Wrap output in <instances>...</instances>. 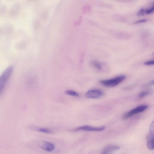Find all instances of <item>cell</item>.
<instances>
[{
	"label": "cell",
	"mask_w": 154,
	"mask_h": 154,
	"mask_svg": "<svg viewBox=\"0 0 154 154\" xmlns=\"http://www.w3.org/2000/svg\"><path fill=\"white\" fill-rule=\"evenodd\" d=\"M91 64L97 69L101 70L102 69L101 64L96 60H92L90 62Z\"/></svg>",
	"instance_id": "9c48e42d"
},
{
	"label": "cell",
	"mask_w": 154,
	"mask_h": 154,
	"mask_svg": "<svg viewBox=\"0 0 154 154\" xmlns=\"http://www.w3.org/2000/svg\"><path fill=\"white\" fill-rule=\"evenodd\" d=\"M148 108L146 105H141L125 113L122 116L124 119H127L136 114L142 112Z\"/></svg>",
	"instance_id": "3957f363"
},
{
	"label": "cell",
	"mask_w": 154,
	"mask_h": 154,
	"mask_svg": "<svg viewBox=\"0 0 154 154\" xmlns=\"http://www.w3.org/2000/svg\"><path fill=\"white\" fill-rule=\"evenodd\" d=\"M149 133L154 135V120L152 122L150 126Z\"/></svg>",
	"instance_id": "2e32d148"
},
{
	"label": "cell",
	"mask_w": 154,
	"mask_h": 154,
	"mask_svg": "<svg viewBox=\"0 0 154 154\" xmlns=\"http://www.w3.org/2000/svg\"><path fill=\"white\" fill-rule=\"evenodd\" d=\"M147 20L146 19H143L137 21H136L134 22L133 23L135 24H137L139 23H143L145 22H146L147 21Z\"/></svg>",
	"instance_id": "ac0fdd59"
},
{
	"label": "cell",
	"mask_w": 154,
	"mask_h": 154,
	"mask_svg": "<svg viewBox=\"0 0 154 154\" xmlns=\"http://www.w3.org/2000/svg\"><path fill=\"white\" fill-rule=\"evenodd\" d=\"M104 126L99 127H94L89 125H85L80 126L74 128L72 130L74 131H102L105 129Z\"/></svg>",
	"instance_id": "277c9868"
},
{
	"label": "cell",
	"mask_w": 154,
	"mask_h": 154,
	"mask_svg": "<svg viewBox=\"0 0 154 154\" xmlns=\"http://www.w3.org/2000/svg\"><path fill=\"white\" fill-rule=\"evenodd\" d=\"M144 64L147 66L154 65V60L146 61L144 62Z\"/></svg>",
	"instance_id": "e0dca14e"
},
{
	"label": "cell",
	"mask_w": 154,
	"mask_h": 154,
	"mask_svg": "<svg viewBox=\"0 0 154 154\" xmlns=\"http://www.w3.org/2000/svg\"><path fill=\"white\" fill-rule=\"evenodd\" d=\"M151 92L149 91H145L140 93L138 95V97L139 98H143L146 96L150 94Z\"/></svg>",
	"instance_id": "4fadbf2b"
},
{
	"label": "cell",
	"mask_w": 154,
	"mask_h": 154,
	"mask_svg": "<svg viewBox=\"0 0 154 154\" xmlns=\"http://www.w3.org/2000/svg\"><path fill=\"white\" fill-rule=\"evenodd\" d=\"M37 130L39 132L46 133H51L52 132L50 129L45 128H39L37 129Z\"/></svg>",
	"instance_id": "5bb4252c"
},
{
	"label": "cell",
	"mask_w": 154,
	"mask_h": 154,
	"mask_svg": "<svg viewBox=\"0 0 154 154\" xmlns=\"http://www.w3.org/2000/svg\"><path fill=\"white\" fill-rule=\"evenodd\" d=\"M65 93L67 94L74 96H78L79 94L75 91L72 90H67L66 91Z\"/></svg>",
	"instance_id": "9a60e30c"
},
{
	"label": "cell",
	"mask_w": 154,
	"mask_h": 154,
	"mask_svg": "<svg viewBox=\"0 0 154 154\" xmlns=\"http://www.w3.org/2000/svg\"><path fill=\"white\" fill-rule=\"evenodd\" d=\"M154 12V2L149 8L145 9L144 8V15L150 14Z\"/></svg>",
	"instance_id": "8fae6325"
},
{
	"label": "cell",
	"mask_w": 154,
	"mask_h": 154,
	"mask_svg": "<svg viewBox=\"0 0 154 154\" xmlns=\"http://www.w3.org/2000/svg\"><path fill=\"white\" fill-rule=\"evenodd\" d=\"M112 19L115 21L118 22H122L124 20V18L121 16L117 14H114L112 15Z\"/></svg>",
	"instance_id": "30bf717a"
},
{
	"label": "cell",
	"mask_w": 154,
	"mask_h": 154,
	"mask_svg": "<svg viewBox=\"0 0 154 154\" xmlns=\"http://www.w3.org/2000/svg\"><path fill=\"white\" fill-rule=\"evenodd\" d=\"M120 149V147L117 145L109 144L107 145L102 149L101 154H109Z\"/></svg>",
	"instance_id": "52a82bcc"
},
{
	"label": "cell",
	"mask_w": 154,
	"mask_h": 154,
	"mask_svg": "<svg viewBox=\"0 0 154 154\" xmlns=\"http://www.w3.org/2000/svg\"><path fill=\"white\" fill-rule=\"evenodd\" d=\"M103 94L102 91L98 89L91 90L85 94L86 97L89 98H96L101 97Z\"/></svg>",
	"instance_id": "5b68a950"
},
{
	"label": "cell",
	"mask_w": 154,
	"mask_h": 154,
	"mask_svg": "<svg viewBox=\"0 0 154 154\" xmlns=\"http://www.w3.org/2000/svg\"><path fill=\"white\" fill-rule=\"evenodd\" d=\"M13 67L10 66L4 71L0 78V91L1 94L13 71Z\"/></svg>",
	"instance_id": "6da1fadb"
},
{
	"label": "cell",
	"mask_w": 154,
	"mask_h": 154,
	"mask_svg": "<svg viewBox=\"0 0 154 154\" xmlns=\"http://www.w3.org/2000/svg\"><path fill=\"white\" fill-rule=\"evenodd\" d=\"M125 79V75H120L111 79L101 80L100 82L105 86L108 87H113L122 82Z\"/></svg>",
	"instance_id": "7a4b0ae2"
},
{
	"label": "cell",
	"mask_w": 154,
	"mask_h": 154,
	"mask_svg": "<svg viewBox=\"0 0 154 154\" xmlns=\"http://www.w3.org/2000/svg\"><path fill=\"white\" fill-rule=\"evenodd\" d=\"M91 9L90 5H85L82 8V10L83 13H86L89 12Z\"/></svg>",
	"instance_id": "7c38bea8"
},
{
	"label": "cell",
	"mask_w": 154,
	"mask_h": 154,
	"mask_svg": "<svg viewBox=\"0 0 154 154\" xmlns=\"http://www.w3.org/2000/svg\"><path fill=\"white\" fill-rule=\"evenodd\" d=\"M39 146L42 149L48 152H52L55 149V146L53 143L46 141L42 142L39 144Z\"/></svg>",
	"instance_id": "8992f818"
},
{
	"label": "cell",
	"mask_w": 154,
	"mask_h": 154,
	"mask_svg": "<svg viewBox=\"0 0 154 154\" xmlns=\"http://www.w3.org/2000/svg\"><path fill=\"white\" fill-rule=\"evenodd\" d=\"M146 144L148 148L150 150L154 149V135L149 133L146 137Z\"/></svg>",
	"instance_id": "ba28073f"
},
{
	"label": "cell",
	"mask_w": 154,
	"mask_h": 154,
	"mask_svg": "<svg viewBox=\"0 0 154 154\" xmlns=\"http://www.w3.org/2000/svg\"><path fill=\"white\" fill-rule=\"evenodd\" d=\"M153 85H154V80H152L146 84L144 85V86L146 87Z\"/></svg>",
	"instance_id": "d6986e66"
},
{
	"label": "cell",
	"mask_w": 154,
	"mask_h": 154,
	"mask_svg": "<svg viewBox=\"0 0 154 154\" xmlns=\"http://www.w3.org/2000/svg\"><path fill=\"white\" fill-rule=\"evenodd\" d=\"M81 20H82V17H81L80 18L79 20L78 21H77L75 22V25H78L80 23V22L81 21Z\"/></svg>",
	"instance_id": "ffe728a7"
}]
</instances>
